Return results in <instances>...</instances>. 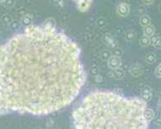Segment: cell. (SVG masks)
<instances>
[{
	"mask_svg": "<svg viewBox=\"0 0 161 129\" xmlns=\"http://www.w3.org/2000/svg\"><path fill=\"white\" fill-rule=\"evenodd\" d=\"M78 45L56 28L29 25L0 47V116H44L70 105L85 83Z\"/></svg>",
	"mask_w": 161,
	"mask_h": 129,
	"instance_id": "cell-1",
	"label": "cell"
},
{
	"mask_svg": "<svg viewBox=\"0 0 161 129\" xmlns=\"http://www.w3.org/2000/svg\"><path fill=\"white\" fill-rule=\"evenodd\" d=\"M147 102L111 91L87 95L72 115L77 129H146L149 122L144 117Z\"/></svg>",
	"mask_w": 161,
	"mask_h": 129,
	"instance_id": "cell-2",
	"label": "cell"
},
{
	"mask_svg": "<svg viewBox=\"0 0 161 129\" xmlns=\"http://www.w3.org/2000/svg\"><path fill=\"white\" fill-rule=\"evenodd\" d=\"M108 61V66L111 68V69H115V68H120L122 65V60L121 57H116L114 55H111V57H109Z\"/></svg>",
	"mask_w": 161,
	"mask_h": 129,
	"instance_id": "cell-3",
	"label": "cell"
},
{
	"mask_svg": "<svg viewBox=\"0 0 161 129\" xmlns=\"http://www.w3.org/2000/svg\"><path fill=\"white\" fill-rule=\"evenodd\" d=\"M116 12L120 16L126 17L130 13V7H129L128 4H126V3H121L116 7Z\"/></svg>",
	"mask_w": 161,
	"mask_h": 129,
	"instance_id": "cell-4",
	"label": "cell"
},
{
	"mask_svg": "<svg viewBox=\"0 0 161 129\" xmlns=\"http://www.w3.org/2000/svg\"><path fill=\"white\" fill-rule=\"evenodd\" d=\"M130 73L134 77H138L142 74L143 73V68L139 64H133L130 68Z\"/></svg>",
	"mask_w": 161,
	"mask_h": 129,
	"instance_id": "cell-5",
	"label": "cell"
},
{
	"mask_svg": "<svg viewBox=\"0 0 161 129\" xmlns=\"http://www.w3.org/2000/svg\"><path fill=\"white\" fill-rule=\"evenodd\" d=\"M143 115H144V117H145V119L147 120L148 122H150L153 119H154V111L153 109H151V108H148L147 107L146 109H145V111H144V113H143Z\"/></svg>",
	"mask_w": 161,
	"mask_h": 129,
	"instance_id": "cell-6",
	"label": "cell"
},
{
	"mask_svg": "<svg viewBox=\"0 0 161 129\" xmlns=\"http://www.w3.org/2000/svg\"><path fill=\"white\" fill-rule=\"evenodd\" d=\"M112 70H113V71H112V75H113V77H114L115 79H121L125 75L124 71H123L121 68H115V69H112Z\"/></svg>",
	"mask_w": 161,
	"mask_h": 129,
	"instance_id": "cell-7",
	"label": "cell"
},
{
	"mask_svg": "<svg viewBox=\"0 0 161 129\" xmlns=\"http://www.w3.org/2000/svg\"><path fill=\"white\" fill-rule=\"evenodd\" d=\"M104 41L111 47H115L116 46V41L113 38V36L109 35V34H106L104 36Z\"/></svg>",
	"mask_w": 161,
	"mask_h": 129,
	"instance_id": "cell-8",
	"label": "cell"
},
{
	"mask_svg": "<svg viewBox=\"0 0 161 129\" xmlns=\"http://www.w3.org/2000/svg\"><path fill=\"white\" fill-rule=\"evenodd\" d=\"M154 31H155V29L153 25H148L147 26H144V30H143V34H144V36H148V37H150L154 34Z\"/></svg>",
	"mask_w": 161,
	"mask_h": 129,
	"instance_id": "cell-9",
	"label": "cell"
},
{
	"mask_svg": "<svg viewBox=\"0 0 161 129\" xmlns=\"http://www.w3.org/2000/svg\"><path fill=\"white\" fill-rule=\"evenodd\" d=\"M139 23H140V25H142L143 27H144V26H147V25H150V23H151L150 17H149L148 15H147V14H145V15H142V16H141V18H140Z\"/></svg>",
	"mask_w": 161,
	"mask_h": 129,
	"instance_id": "cell-10",
	"label": "cell"
},
{
	"mask_svg": "<svg viewBox=\"0 0 161 129\" xmlns=\"http://www.w3.org/2000/svg\"><path fill=\"white\" fill-rule=\"evenodd\" d=\"M145 61L147 63H154L155 61H156V56H155V54L154 52H149V53H148L146 55V57H145Z\"/></svg>",
	"mask_w": 161,
	"mask_h": 129,
	"instance_id": "cell-11",
	"label": "cell"
},
{
	"mask_svg": "<svg viewBox=\"0 0 161 129\" xmlns=\"http://www.w3.org/2000/svg\"><path fill=\"white\" fill-rule=\"evenodd\" d=\"M139 43L143 47H148V45H150V37L146 36H142L139 39Z\"/></svg>",
	"mask_w": 161,
	"mask_h": 129,
	"instance_id": "cell-12",
	"label": "cell"
},
{
	"mask_svg": "<svg viewBox=\"0 0 161 129\" xmlns=\"http://www.w3.org/2000/svg\"><path fill=\"white\" fill-rule=\"evenodd\" d=\"M136 37V33L133 30H129L125 34V39L127 41H132L135 39Z\"/></svg>",
	"mask_w": 161,
	"mask_h": 129,
	"instance_id": "cell-13",
	"label": "cell"
},
{
	"mask_svg": "<svg viewBox=\"0 0 161 129\" xmlns=\"http://www.w3.org/2000/svg\"><path fill=\"white\" fill-rule=\"evenodd\" d=\"M43 26L46 28H55V20L52 18L47 19V20L44 22Z\"/></svg>",
	"mask_w": 161,
	"mask_h": 129,
	"instance_id": "cell-14",
	"label": "cell"
},
{
	"mask_svg": "<svg viewBox=\"0 0 161 129\" xmlns=\"http://www.w3.org/2000/svg\"><path fill=\"white\" fill-rule=\"evenodd\" d=\"M31 23H32V18L30 15H25L22 18V25H23L29 26V25H31Z\"/></svg>",
	"mask_w": 161,
	"mask_h": 129,
	"instance_id": "cell-15",
	"label": "cell"
},
{
	"mask_svg": "<svg viewBox=\"0 0 161 129\" xmlns=\"http://www.w3.org/2000/svg\"><path fill=\"white\" fill-rule=\"evenodd\" d=\"M111 56V52L109 50H103L102 51V52L100 54V57L101 58L103 59V60H108L109 59V57Z\"/></svg>",
	"mask_w": 161,
	"mask_h": 129,
	"instance_id": "cell-16",
	"label": "cell"
},
{
	"mask_svg": "<svg viewBox=\"0 0 161 129\" xmlns=\"http://www.w3.org/2000/svg\"><path fill=\"white\" fill-rule=\"evenodd\" d=\"M96 25L100 27V28H102V27H104L105 25H106V19L105 18H98L96 20Z\"/></svg>",
	"mask_w": 161,
	"mask_h": 129,
	"instance_id": "cell-17",
	"label": "cell"
},
{
	"mask_svg": "<svg viewBox=\"0 0 161 129\" xmlns=\"http://www.w3.org/2000/svg\"><path fill=\"white\" fill-rule=\"evenodd\" d=\"M90 75L95 76V77L96 75H98V74H99V68H98L97 66L91 67V68L90 69Z\"/></svg>",
	"mask_w": 161,
	"mask_h": 129,
	"instance_id": "cell-18",
	"label": "cell"
},
{
	"mask_svg": "<svg viewBox=\"0 0 161 129\" xmlns=\"http://www.w3.org/2000/svg\"><path fill=\"white\" fill-rule=\"evenodd\" d=\"M153 45H154V47H156V48H158V49H160L161 48V39L159 36H158L156 41L153 43Z\"/></svg>",
	"mask_w": 161,
	"mask_h": 129,
	"instance_id": "cell-19",
	"label": "cell"
},
{
	"mask_svg": "<svg viewBox=\"0 0 161 129\" xmlns=\"http://www.w3.org/2000/svg\"><path fill=\"white\" fill-rule=\"evenodd\" d=\"M142 100H144L145 102H148L149 100H152V93L147 94V95H142Z\"/></svg>",
	"mask_w": 161,
	"mask_h": 129,
	"instance_id": "cell-20",
	"label": "cell"
},
{
	"mask_svg": "<svg viewBox=\"0 0 161 129\" xmlns=\"http://www.w3.org/2000/svg\"><path fill=\"white\" fill-rule=\"evenodd\" d=\"M154 74L157 78H160L161 77V65L159 64L158 67L155 69V72H154Z\"/></svg>",
	"mask_w": 161,
	"mask_h": 129,
	"instance_id": "cell-21",
	"label": "cell"
},
{
	"mask_svg": "<svg viewBox=\"0 0 161 129\" xmlns=\"http://www.w3.org/2000/svg\"><path fill=\"white\" fill-rule=\"evenodd\" d=\"M151 93H152V90H151L150 87H148V86H145L142 90V95H147V94Z\"/></svg>",
	"mask_w": 161,
	"mask_h": 129,
	"instance_id": "cell-22",
	"label": "cell"
},
{
	"mask_svg": "<svg viewBox=\"0 0 161 129\" xmlns=\"http://www.w3.org/2000/svg\"><path fill=\"white\" fill-rule=\"evenodd\" d=\"M122 55V51L120 49V48H116L114 51V56H116V57H120Z\"/></svg>",
	"mask_w": 161,
	"mask_h": 129,
	"instance_id": "cell-23",
	"label": "cell"
},
{
	"mask_svg": "<svg viewBox=\"0 0 161 129\" xmlns=\"http://www.w3.org/2000/svg\"><path fill=\"white\" fill-rule=\"evenodd\" d=\"M12 27L14 29L19 28V27H20V23H18V22L16 21L13 22V23H12Z\"/></svg>",
	"mask_w": 161,
	"mask_h": 129,
	"instance_id": "cell-24",
	"label": "cell"
},
{
	"mask_svg": "<svg viewBox=\"0 0 161 129\" xmlns=\"http://www.w3.org/2000/svg\"><path fill=\"white\" fill-rule=\"evenodd\" d=\"M143 4H146V5H150L152 4V3L154 2V0H143Z\"/></svg>",
	"mask_w": 161,
	"mask_h": 129,
	"instance_id": "cell-25",
	"label": "cell"
},
{
	"mask_svg": "<svg viewBox=\"0 0 161 129\" xmlns=\"http://www.w3.org/2000/svg\"><path fill=\"white\" fill-rule=\"evenodd\" d=\"M53 124V121L52 120V119H49L48 121L47 122V127H51V126Z\"/></svg>",
	"mask_w": 161,
	"mask_h": 129,
	"instance_id": "cell-26",
	"label": "cell"
},
{
	"mask_svg": "<svg viewBox=\"0 0 161 129\" xmlns=\"http://www.w3.org/2000/svg\"><path fill=\"white\" fill-rule=\"evenodd\" d=\"M95 79H96L97 82H100V81H101V79H102V77L98 74V75L95 76Z\"/></svg>",
	"mask_w": 161,
	"mask_h": 129,
	"instance_id": "cell-27",
	"label": "cell"
},
{
	"mask_svg": "<svg viewBox=\"0 0 161 129\" xmlns=\"http://www.w3.org/2000/svg\"><path fill=\"white\" fill-rule=\"evenodd\" d=\"M73 1H75L76 3H77V2H78V1H79V0H73Z\"/></svg>",
	"mask_w": 161,
	"mask_h": 129,
	"instance_id": "cell-28",
	"label": "cell"
}]
</instances>
